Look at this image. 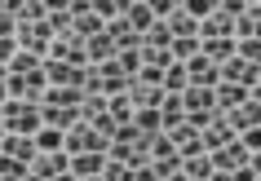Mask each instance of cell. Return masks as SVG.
<instances>
[{
  "mask_svg": "<svg viewBox=\"0 0 261 181\" xmlns=\"http://www.w3.org/2000/svg\"><path fill=\"white\" fill-rule=\"evenodd\" d=\"M181 67H186V80H191V84H199V88H213V84H217V67H213L208 57H199V53H195L191 62H181Z\"/></svg>",
  "mask_w": 261,
  "mask_h": 181,
  "instance_id": "obj_16",
  "label": "cell"
},
{
  "mask_svg": "<svg viewBox=\"0 0 261 181\" xmlns=\"http://www.w3.org/2000/svg\"><path fill=\"white\" fill-rule=\"evenodd\" d=\"M0 9H5V5H0Z\"/></svg>",
  "mask_w": 261,
  "mask_h": 181,
  "instance_id": "obj_46",
  "label": "cell"
},
{
  "mask_svg": "<svg viewBox=\"0 0 261 181\" xmlns=\"http://www.w3.org/2000/svg\"><path fill=\"white\" fill-rule=\"evenodd\" d=\"M0 155H9V159H18V164H36V137H18V133H5V141H0Z\"/></svg>",
  "mask_w": 261,
  "mask_h": 181,
  "instance_id": "obj_8",
  "label": "cell"
},
{
  "mask_svg": "<svg viewBox=\"0 0 261 181\" xmlns=\"http://www.w3.org/2000/svg\"><path fill=\"white\" fill-rule=\"evenodd\" d=\"M0 106H5V84H0Z\"/></svg>",
  "mask_w": 261,
  "mask_h": 181,
  "instance_id": "obj_43",
  "label": "cell"
},
{
  "mask_svg": "<svg viewBox=\"0 0 261 181\" xmlns=\"http://www.w3.org/2000/svg\"><path fill=\"white\" fill-rule=\"evenodd\" d=\"M234 57H239V62L261 67V44H257V40H234Z\"/></svg>",
  "mask_w": 261,
  "mask_h": 181,
  "instance_id": "obj_36",
  "label": "cell"
},
{
  "mask_svg": "<svg viewBox=\"0 0 261 181\" xmlns=\"http://www.w3.org/2000/svg\"><path fill=\"white\" fill-rule=\"evenodd\" d=\"M217 80L221 84H239V88H248V93H257V88H261V67L230 57V62H221V67H217Z\"/></svg>",
  "mask_w": 261,
  "mask_h": 181,
  "instance_id": "obj_3",
  "label": "cell"
},
{
  "mask_svg": "<svg viewBox=\"0 0 261 181\" xmlns=\"http://www.w3.org/2000/svg\"><path fill=\"white\" fill-rule=\"evenodd\" d=\"M107 115L115 119V128L133 124V106H128V98H107Z\"/></svg>",
  "mask_w": 261,
  "mask_h": 181,
  "instance_id": "obj_30",
  "label": "cell"
},
{
  "mask_svg": "<svg viewBox=\"0 0 261 181\" xmlns=\"http://www.w3.org/2000/svg\"><path fill=\"white\" fill-rule=\"evenodd\" d=\"M107 146L111 141L102 137V133H93L89 124H75L71 133H62V150L75 159V155H107Z\"/></svg>",
  "mask_w": 261,
  "mask_h": 181,
  "instance_id": "obj_2",
  "label": "cell"
},
{
  "mask_svg": "<svg viewBox=\"0 0 261 181\" xmlns=\"http://www.w3.org/2000/svg\"><path fill=\"white\" fill-rule=\"evenodd\" d=\"M44 27H49V36H67L71 31V5H49L44 9Z\"/></svg>",
  "mask_w": 261,
  "mask_h": 181,
  "instance_id": "obj_22",
  "label": "cell"
},
{
  "mask_svg": "<svg viewBox=\"0 0 261 181\" xmlns=\"http://www.w3.org/2000/svg\"><path fill=\"white\" fill-rule=\"evenodd\" d=\"M199 141H204V150H208V155H213V150H221L226 141H234L230 124H226V115H217V119H213V124H208L204 133H199Z\"/></svg>",
  "mask_w": 261,
  "mask_h": 181,
  "instance_id": "obj_17",
  "label": "cell"
},
{
  "mask_svg": "<svg viewBox=\"0 0 261 181\" xmlns=\"http://www.w3.org/2000/svg\"><path fill=\"white\" fill-rule=\"evenodd\" d=\"M248 98H252V93H248V88H239V84H221V80L213 84V106H217L221 115L234 111V106H244Z\"/></svg>",
  "mask_w": 261,
  "mask_h": 181,
  "instance_id": "obj_12",
  "label": "cell"
},
{
  "mask_svg": "<svg viewBox=\"0 0 261 181\" xmlns=\"http://www.w3.org/2000/svg\"><path fill=\"white\" fill-rule=\"evenodd\" d=\"M54 181H75V177H71V172H62V177H54Z\"/></svg>",
  "mask_w": 261,
  "mask_h": 181,
  "instance_id": "obj_41",
  "label": "cell"
},
{
  "mask_svg": "<svg viewBox=\"0 0 261 181\" xmlns=\"http://www.w3.org/2000/svg\"><path fill=\"white\" fill-rule=\"evenodd\" d=\"M102 168H107V155H75L71 177H102Z\"/></svg>",
  "mask_w": 261,
  "mask_h": 181,
  "instance_id": "obj_23",
  "label": "cell"
},
{
  "mask_svg": "<svg viewBox=\"0 0 261 181\" xmlns=\"http://www.w3.org/2000/svg\"><path fill=\"white\" fill-rule=\"evenodd\" d=\"M36 150H40V155L62 150V133H58V128H40V133H36Z\"/></svg>",
  "mask_w": 261,
  "mask_h": 181,
  "instance_id": "obj_32",
  "label": "cell"
},
{
  "mask_svg": "<svg viewBox=\"0 0 261 181\" xmlns=\"http://www.w3.org/2000/svg\"><path fill=\"white\" fill-rule=\"evenodd\" d=\"M31 172H36L40 181H54V177H62V172H71V155H67V150H54V155H36Z\"/></svg>",
  "mask_w": 261,
  "mask_h": 181,
  "instance_id": "obj_9",
  "label": "cell"
},
{
  "mask_svg": "<svg viewBox=\"0 0 261 181\" xmlns=\"http://www.w3.org/2000/svg\"><path fill=\"white\" fill-rule=\"evenodd\" d=\"M181 115H186V111H181V98H168V93H164V102H160V124H164V133L181 124Z\"/></svg>",
  "mask_w": 261,
  "mask_h": 181,
  "instance_id": "obj_27",
  "label": "cell"
},
{
  "mask_svg": "<svg viewBox=\"0 0 261 181\" xmlns=\"http://www.w3.org/2000/svg\"><path fill=\"white\" fill-rule=\"evenodd\" d=\"M181 177L208 181V177H213V159H208V155H191V159H181Z\"/></svg>",
  "mask_w": 261,
  "mask_h": 181,
  "instance_id": "obj_25",
  "label": "cell"
},
{
  "mask_svg": "<svg viewBox=\"0 0 261 181\" xmlns=\"http://www.w3.org/2000/svg\"><path fill=\"white\" fill-rule=\"evenodd\" d=\"M195 53H199V40H173L168 44V57L173 62H191Z\"/></svg>",
  "mask_w": 261,
  "mask_h": 181,
  "instance_id": "obj_34",
  "label": "cell"
},
{
  "mask_svg": "<svg viewBox=\"0 0 261 181\" xmlns=\"http://www.w3.org/2000/svg\"><path fill=\"white\" fill-rule=\"evenodd\" d=\"M168 44H173V36H168V27H164V22H155V27L146 31V36H142V49H160V53H164Z\"/></svg>",
  "mask_w": 261,
  "mask_h": 181,
  "instance_id": "obj_29",
  "label": "cell"
},
{
  "mask_svg": "<svg viewBox=\"0 0 261 181\" xmlns=\"http://www.w3.org/2000/svg\"><path fill=\"white\" fill-rule=\"evenodd\" d=\"M80 124L75 106H40V128H58V133H71Z\"/></svg>",
  "mask_w": 261,
  "mask_h": 181,
  "instance_id": "obj_10",
  "label": "cell"
},
{
  "mask_svg": "<svg viewBox=\"0 0 261 181\" xmlns=\"http://www.w3.org/2000/svg\"><path fill=\"white\" fill-rule=\"evenodd\" d=\"M31 168L27 164H18V159H9V155H0V181H22Z\"/></svg>",
  "mask_w": 261,
  "mask_h": 181,
  "instance_id": "obj_33",
  "label": "cell"
},
{
  "mask_svg": "<svg viewBox=\"0 0 261 181\" xmlns=\"http://www.w3.org/2000/svg\"><path fill=\"white\" fill-rule=\"evenodd\" d=\"M75 115H80V124H93L97 115H107V98H80Z\"/></svg>",
  "mask_w": 261,
  "mask_h": 181,
  "instance_id": "obj_28",
  "label": "cell"
},
{
  "mask_svg": "<svg viewBox=\"0 0 261 181\" xmlns=\"http://www.w3.org/2000/svg\"><path fill=\"white\" fill-rule=\"evenodd\" d=\"M44 80H49V88H75V75H80V67H67V62H49L44 57L40 62Z\"/></svg>",
  "mask_w": 261,
  "mask_h": 181,
  "instance_id": "obj_14",
  "label": "cell"
},
{
  "mask_svg": "<svg viewBox=\"0 0 261 181\" xmlns=\"http://www.w3.org/2000/svg\"><path fill=\"white\" fill-rule=\"evenodd\" d=\"M18 49H22V53H31V57H49V44H54V36H49V27H44V22H31V27H18Z\"/></svg>",
  "mask_w": 261,
  "mask_h": 181,
  "instance_id": "obj_5",
  "label": "cell"
},
{
  "mask_svg": "<svg viewBox=\"0 0 261 181\" xmlns=\"http://www.w3.org/2000/svg\"><path fill=\"white\" fill-rule=\"evenodd\" d=\"M208 181H230V172H213V177H208Z\"/></svg>",
  "mask_w": 261,
  "mask_h": 181,
  "instance_id": "obj_40",
  "label": "cell"
},
{
  "mask_svg": "<svg viewBox=\"0 0 261 181\" xmlns=\"http://www.w3.org/2000/svg\"><path fill=\"white\" fill-rule=\"evenodd\" d=\"M44 9H49V5H40V0H18V5H9V14H14V22H18V27L44 22Z\"/></svg>",
  "mask_w": 261,
  "mask_h": 181,
  "instance_id": "obj_20",
  "label": "cell"
},
{
  "mask_svg": "<svg viewBox=\"0 0 261 181\" xmlns=\"http://www.w3.org/2000/svg\"><path fill=\"white\" fill-rule=\"evenodd\" d=\"M261 119V93H252V98L244 102V106H234V111H226V124H230V133L239 137V133H248V128H257Z\"/></svg>",
  "mask_w": 261,
  "mask_h": 181,
  "instance_id": "obj_7",
  "label": "cell"
},
{
  "mask_svg": "<svg viewBox=\"0 0 261 181\" xmlns=\"http://www.w3.org/2000/svg\"><path fill=\"white\" fill-rule=\"evenodd\" d=\"M213 5H217V0H186V5H181V14H191L195 22H204V18L213 14Z\"/></svg>",
  "mask_w": 261,
  "mask_h": 181,
  "instance_id": "obj_37",
  "label": "cell"
},
{
  "mask_svg": "<svg viewBox=\"0 0 261 181\" xmlns=\"http://www.w3.org/2000/svg\"><path fill=\"white\" fill-rule=\"evenodd\" d=\"M80 88H44V98H40V106H80Z\"/></svg>",
  "mask_w": 261,
  "mask_h": 181,
  "instance_id": "obj_26",
  "label": "cell"
},
{
  "mask_svg": "<svg viewBox=\"0 0 261 181\" xmlns=\"http://www.w3.org/2000/svg\"><path fill=\"white\" fill-rule=\"evenodd\" d=\"M230 181H261V164H257V159H252V164L234 168V172H230Z\"/></svg>",
  "mask_w": 261,
  "mask_h": 181,
  "instance_id": "obj_39",
  "label": "cell"
},
{
  "mask_svg": "<svg viewBox=\"0 0 261 181\" xmlns=\"http://www.w3.org/2000/svg\"><path fill=\"white\" fill-rule=\"evenodd\" d=\"M0 141H5V124H0Z\"/></svg>",
  "mask_w": 261,
  "mask_h": 181,
  "instance_id": "obj_45",
  "label": "cell"
},
{
  "mask_svg": "<svg viewBox=\"0 0 261 181\" xmlns=\"http://www.w3.org/2000/svg\"><path fill=\"white\" fill-rule=\"evenodd\" d=\"M0 124H5V133L36 137L40 133V102H5L0 106Z\"/></svg>",
  "mask_w": 261,
  "mask_h": 181,
  "instance_id": "obj_1",
  "label": "cell"
},
{
  "mask_svg": "<svg viewBox=\"0 0 261 181\" xmlns=\"http://www.w3.org/2000/svg\"><path fill=\"white\" fill-rule=\"evenodd\" d=\"M257 31H261V9H257V0H252V5H248L244 14L234 18L230 40H257Z\"/></svg>",
  "mask_w": 261,
  "mask_h": 181,
  "instance_id": "obj_13",
  "label": "cell"
},
{
  "mask_svg": "<svg viewBox=\"0 0 261 181\" xmlns=\"http://www.w3.org/2000/svg\"><path fill=\"white\" fill-rule=\"evenodd\" d=\"M124 22H128V27H133V31H138V36H146V31L155 27L151 9H146L142 0H128V5H124Z\"/></svg>",
  "mask_w": 261,
  "mask_h": 181,
  "instance_id": "obj_19",
  "label": "cell"
},
{
  "mask_svg": "<svg viewBox=\"0 0 261 181\" xmlns=\"http://www.w3.org/2000/svg\"><path fill=\"white\" fill-rule=\"evenodd\" d=\"M102 181H133V168L128 164H107L102 168Z\"/></svg>",
  "mask_w": 261,
  "mask_h": 181,
  "instance_id": "obj_38",
  "label": "cell"
},
{
  "mask_svg": "<svg viewBox=\"0 0 261 181\" xmlns=\"http://www.w3.org/2000/svg\"><path fill=\"white\" fill-rule=\"evenodd\" d=\"M31 71H40V57H31V53H22V49H18L14 62H9V75H31Z\"/></svg>",
  "mask_w": 261,
  "mask_h": 181,
  "instance_id": "obj_35",
  "label": "cell"
},
{
  "mask_svg": "<svg viewBox=\"0 0 261 181\" xmlns=\"http://www.w3.org/2000/svg\"><path fill=\"white\" fill-rule=\"evenodd\" d=\"M5 75H9V71H5V67H0V84H5Z\"/></svg>",
  "mask_w": 261,
  "mask_h": 181,
  "instance_id": "obj_44",
  "label": "cell"
},
{
  "mask_svg": "<svg viewBox=\"0 0 261 181\" xmlns=\"http://www.w3.org/2000/svg\"><path fill=\"white\" fill-rule=\"evenodd\" d=\"M199 57H208L213 67H221V62L234 57V40H199Z\"/></svg>",
  "mask_w": 261,
  "mask_h": 181,
  "instance_id": "obj_21",
  "label": "cell"
},
{
  "mask_svg": "<svg viewBox=\"0 0 261 181\" xmlns=\"http://www.w3.org/2000/svg\"><path fill=\"white\" fill-rule=\"evenodd\" d=\"M49 62H67V67H89V62H84V40L75 36V31H67V36H54V44H49Z\"/></svg>",
  "mask_w": 261,
  "mask_h": 181,
  "instance_id": "obj_4",
  "label": "cell"
},
{
  "mask_svg": "<svg viewBox=\"0 0 261 181\" xmlns=\"http://www.w3.org/2000/svg\"><path fill=\"white\" fill-rule=\"evenodd\" d=\"M155 181H168V177H177V172H181V155L177 150H173V155H164V159H155Z\"/></svg>",
  "mask_w": 261,
  "mask_h": 181,
  "instance_id": "obj_31",
  "label": "cell"
},
{
  "mask_svg": "<svg viewBox=\"0 0 261 181\" xmlns=\"http://www.w3.org/2000/svg\"><path fill=\"white\" fill-rule=\"evenodd\" d=\"M186 84H191V80H186V67H181V62H168V67H164V80H160V88H164L168 98H177Z\"/></svg>",
  "mask_w": 261,
  "mask_h": 181,
  "instance_id": "obj_24",
  "label": "cell"
},
{
  "mask_svg": "<svg viewBox=\"0 0 261 181\" xmlns=\"http://www.w3.org/2000/svg\"><path fill=\"white\" fill-rule=\"evenodd\" d=\"M230 27H234V18H226L217 5H213V14L199 22V31H195V36H199V40H230Z\"/></svg>",
  "mask_w": 261,
  "mask_h": 181,
  "instance_id": "obj_11",
  "label": "cell"
},
{
  "mask_svg": "<svg viewBox=\"0 0 261 181\" xmlns=\"http://www.w3.org/2000/svg\"><path fill=\"white\" fill-rule=\"evenodd\" d=\"M164 27H168V36H173V40H199V36H195V31H199V22H195L191 14H181V5L173 9V18H168Z\"/></svg>",
  "mask_w": 261,
  "mask_h": 181,
  "instance_id": "obj_18",
  "label": "cell"
},
{
  "mask_svg": "<svg viewBox=\"0 0 261 181\" xmlns=\"http://www.w3.org/2000/svg\"><path fill=\"white\" fill-rule=\"evenodd\" d=\"M208 159H213V172H234V168L252 164L257 155H248L244 146H239V137H234V141H226L221 150H213V155H208Z\"/></svg>",
  "mask_w": 261,
  "mask_h": 181,
  "instance_id": "obj_6",
  "label": "cell"
},
{
  "mask_svg": "<svg viewBox=\"0 0 261 181\" xmlns=\"http://www.w3.org/2000/svg\"><path fill=\"white\" fill-rule=\"evenodd\" d=\"M75 181H102V177H75Z\"/></svg>",
  "mask_w": 261,
  "mask_h": 181,
  "instance_id": "obj_42",
  "label": "cell"
},
{
  "mask_svg": "<svg viewBox=\"0 0 261 181\" xmlns=\"http://www.w3.org/2000/svg\"><path fill=\"white\" fill-rule=\"evenodd\" d=\"M177 98H181V111H186V115H195V111H217V106H213V88H199V84H186Z\"/></svg>",
  "mask_w": 261,
  "mask_h": 181,
  "instance_id": "obj_15",
  "label": "cell"
}]
</instances>
